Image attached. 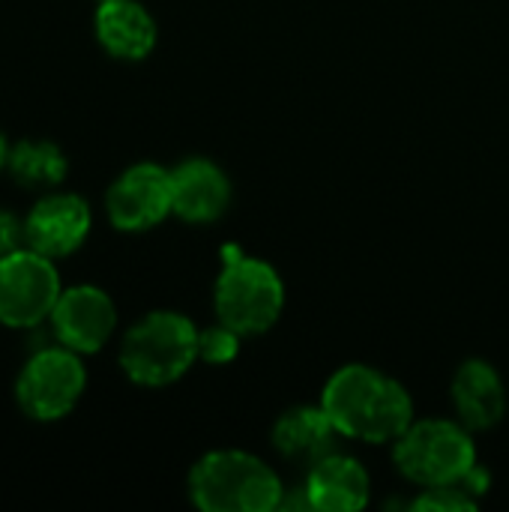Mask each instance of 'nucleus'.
Returning <instances> with one entry per match:
<instances>
[{
  "instance_id": "nucleus-15",
  "label": "nucleus",
  "mask_w": 509,
  "mask_h": 512,
  "mask_svg": "<svg viewBox=\"0 0 509 512\" xmlns=\"http://www.w3.org/2000/svg\"><path fill=\"white\" fill-rule=\"evenodd\" d=\"M333 435L339 432L321 405L318 408L300 405L285 411L273 426V447L279 450L282 459L312 468L318 459L333 453Z\"/></svg>"
},
{
  "instance_id": "nucleus-8",
  "label": "nucleus",
  "mask_w": 509,
  "mask_h": 512,
  "mask_svg": "<svg viewBox=\"0 0 509 512\" xmlns=\"http://www.w3.org/2000/svg\"><path fill=\"white\" fill-rule=\"evenodd\" d=\"M108 219L117 231H147L174 213L171 171L153 162H138L126 168L108 189L105 198Z\"/></svg>"
},
{
  "instance_id": "nucleus-20",
  "label": "nucleus",
  "mask_w": 509,
  "mask_h": 512,
  "mask_svg": "<svg viewBox=\"0 0 509 512\" xmlns=\"http://www.w3.org/2000/svg\"><path fill=\"white\" fill-rule=\"evenodd\" d=\"M6 162H9V144H6V138L0 135V171L6 168Z\"/></svg>"
},
{
  "instance_id": "nucleus-10",
  "label": "nucleus",
  "mask_w": 509,
  "mask_h": 512,
  "mask_svg": "<svg viewBox=\"0 0 509 512\" xmlns=\"http://www.w3.org/2000/svg\"><path fill=\"white\" fill-rule=\"evenodd\" d=\"M90 207L72 192H54L39 198L24 216V246L45 258H66L90 234Z\"/></svg>"
},
{
  "instance_id": "nucleus-19",
  "label": "nucleus",
  "mask_w": 509,
  "mask_h": 512,
  "mask_svg": "<svg viewBox=\"0 0 509 512\" xmlns=\"http://www.w3.org/2000/svg\"><path fill=\"white\" fill-rule=\"evenodd\" d=\"M24 246V219L12 216L9 210H0V258L12 255Z\"/></svg>"
},
{
  "instance_id": "nucleus-5",
  "label": "nucleus",
  "mask_w": 509,
  "mask_h": 512,
  "mask_svg": "<svg viewBox=\"0 0 509 512\" xmlns=\"http://www.w3.org/2000/svg\"><path fill=\"white\" fill-rule=\"evenodd\" d=\"M285 306V288L279 273L258 258L225 252V267L216 282V315L240 336H258L270 330Z\"/></svg>"
},
{
  "instance_id": "nucleus-14",
  "label": "nucleus",
  "mask_w": 509,
  "mask_h": 512,
  "mask_svg": "<svg viewBox=\"0 0 509 512\" xmlns=\"http://www.w3.org/2000/svg\"><path fill=\"white\" fill-rule=\"evenodd\" d=\"M453 405L459 423L471 432L498 426L507 414V390L501 375L483 360H468L453 378Z\"/></svg>"
},
{
  "instance_id": "nucleus-11",
  "label": "nucleus",
  "mask_w": 509,
  "mask_h": 512,
  "mask_svg": "<svg viewBox=\"0 0 509 512\" xmlns=\"http://www.w3.org/2000/svg\"><path fill=\"white\" fill-rule=\"evenodd\" d=\"M174 213L192 225L216 222L231 201V183L225 171L210 159H186L171 171Z\"/></svg>"
},
{
  "instance_id": "nucleus-17",
  "label": "nucleus",
  "mask_w": 509,
  "mask_h": 512,
  "mask_svg": "<svg viewBox=\"0 0 509 512\" xmlns=\"http://www.w3.org/2000/svg\"><path fill=\"white\" fill-rule=\"evenodd\" d=\"M240 351V333L228 324H216L207 330H198V357L207 363H231Z\"/></svg>"
},
{
  "instance_id": "nucleus-9",
  "label": "nucleus",
  "mask_w": 509,
  "mask_h": 512,
  "mask_svg": "<svg viewBox=\"0 0 509 512\" xmlns=\"http://www.w3.org/2000/svg\"><path fill=\"white\" fill-rule=\"evenodd\" d=\"M51 336L75 354H96L108 345L117 327V309L102 288H66L48 318Z\"/></svg>"
},
{
  "instance_id": "nucleus-3",
  "label": "nucleus",
  "mask_w": 509,
  "mask_h": 512,
  "mask_svg": "<svg viewBox=\"0 0 509 512\" xmlns=\"http://www.w3.org/2000/svg\"><path fill=\"white\" fill-rule=\"evenodd\" d=\"M198 360V330L186 315L150 312L120 345V369L141 387H165L183 378Z\"/></svg>"
},
{
  "instance_id": "nucleus-4",
  "label": "nucleus",
  "mask_w": 509,
  "mask_h": 512,
  "mask_svg": "<svg viewBox=\"0 0 509 512\" xmlns=\"http://www.w3.org/2000/svg\"><path fill=\"white\" fill-rule=\"evenodd\" d=\"M393 459L402 477L423 489L465 486V480L477 471V447L471 441V429L450 420L411 423L396 438Z\"/></svg>"
},
{
  "instance_id": "nucleus-12",
  "label": "nucleus",
  "mask_w": 509,
  "mask_h": 512,
  "mask_svg": "<svg viewBox=\"0 0 509 512\" xmlns=\"http://www.w3.org/2000/svg\"><path fill=\"white\" fill-rule=\"evenodd\" d=\"M369 474L354 456L327 453L309 468L306 507L321 512H357L369 504Z\"/></svg>"
},
{
  "instance_id": "nucleus-1",
  "label": "nucleus",
  "mask_w": 509,
  "mask_h": 512,
  "mask_svg": "<svg viewBox=\"0 0 509 512\" xmlns=\"http://www.w3.org/2000/svg\"><path fill=\"white\" fill-rule=\"evenodd\" d=\"M321 408L339 435L366 444L396 441L414 423V402L405 387L369 366L339 369L324 387Z\"/></svg>"
},
{
  "instance_id": "nucleus-18",
  "label": "nucleus",
  "mask_w": 509,
  "mask_h": 512,
  "mask_svg": "<svg viewBox=\"0 0 509 512\" xmlns=\"http://www.w3.org/2000/svg\"><path fill=\"white\" fill-rule=\"evenodd\" d=\"M468 492H471V489H465V486H438V489H423V495H420L411 507L423 512L474 510V507H477V501H474Z\"/></svg>"
},
{
  "instance_id": "nucleus-13",
  "label": "nucleus",
  "mask_w": 509,
  "mask_h": 512,
  "mask_svg": "<svg viewBox=\"0 0 509 512\" xmlns=\"http://www.w3.org/2000/svg\"><path fill=\"white\" fill-rule=\"evenodd\" d=\"M93 27L99 45L120 60H144L156 45V21L138 0H99Z\"/></svg>"
},
{
  "instance_id": "nucleus-2",
  "label": "nucleus",
  "mask_w": 509,
  "mask_h": 512,
  "mask_svg": "<svg viewBox=\"0 0 509 512\" xmlns=\"http://www.w3.org/2000/svg\"><path fill=\"white\" fill-rule=\"evenodd\" d=\"M282 483L252 453H207L189 474V498L204 512H270L282 507Z\"/></svg>"
},
{
  "instance_id": "nucleus-7",
  "label": "nucleus",
  "mask_w": 509,
  "mask_h": 512,
  "mask_svg": "<svg viewBox=\"0 0 509 512\" xmlns=\"http://www.w3.org/2000/svg\"><path fill=\"white\" fill-rule=\"evenodd\" d=\"M60 273L54 258L27 246L0 258V324L12 330H36L60 300Z\"/></svg>"
},
{
  "instance_id": "nucleus-16",
  "label": "nucleus",
  "mask_w": 509,
  "mask_h": 512,
  "mask_svg": "<svg viewBox=\"0 0 509 512\" xmlns=\"http://www.w3.org/2000/svg\"><path fill=\"white\" fill-rule=\"evenodd\" d=\"M9 174L27 189H51L66 177V156L54 141H18L9 147Z\"/></svg>"
},
{
  "instance_id": "nucleus-6",
  "label": "nucleus",
  "mask_w": 509,
  "mask_h": 512,
  "mask_svg": "<svg viewBox=\"0 0 509 512\" xmlns=\"http://www.w3.org/2000/svg\"><path fill=\"white\" fill-rule=\"evenodd\" d=\"M87 387V372L81 354L66 345L36 348L21 366L15 381L18 408L36 423H57L72 414Z\"/></svg>"
}]
</instances>
